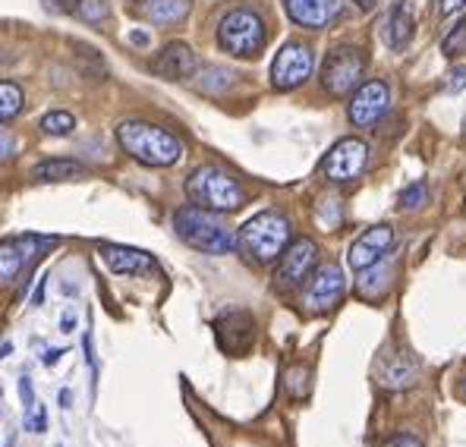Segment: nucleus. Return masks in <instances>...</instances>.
I'll list each match as a JSON object with an SVG mask.
<instances>
[{
  "instance_id": "nucleus-23",
  "label": "nucleus",
  "mask_w": 466,
  "mask_h": 447,
  "mask_svg": "<svg viewBox=\"0 0 466 447\" xmlns=\"http://www.w3.org/2000/svg\"><path fill=\"white\" fill-rule=\"evenodd\" d=\"M23 101H25V95L16 82L0 79V123L13 120V117L23 111Z\"/></svg>"
},
{
  "instance_id": "nucleus-22",
  "label": "nucleus",
  "mask_w": 466,
  "mask_h": 447,
  "mask_svg": "<svg viewBox=\"0 0 466 447\" xmlns=\"http://www.w3.org/2000/svg\"><path fill=\"white\" fill-rule=\"evenodd\" d=\"M146 13L157 25L180 23L189 13V0H146Z\"/></svg>"
},
{
  "instance_id": "nucleus-18",
  "label": "nucleus",
  "mask_w": 466,
  "mask_h": 447,
  "mask_svg": "<svg viewBox=\"0 0 466 447\" xmlns=\"http://www.w3.org/2000/svg\"><path fill=\"white\" fill-rule=\"evenodd\" d=\"M416 32V16H413V6L407 0H397L390 6V13L385 16V25H381V36H385V45L390 51H403V47L413 41Z\"/></svg>"
},
{
  "instance_id": "nucleus-1",
  "label": "nucleus",
  "mask_w": 466,
  "mask_h": 447,
  "mask_svg": "<svg viewBox=\"0 0 466 447\" xmlns=\"http://www.w3.org/2000/svg\"><path fill=\"white\" fill-rule=\"evenodd\" d=\"M116 142L133 161L146 168H170L183 157V139L164 127H155L148 120H123L116 123Z\"/></svg>"
},
{
  "instance_id": "nucleus-7",
  "label": "nucleus",
  "mask_w": 466,
  "mask_h": 447,
  "mask_svg": "<svg viewBox=\"0 0 466 447\" xmlns=\"http://www.w3.org/2000/svg\"><path fill=\"white\" fill-rule=\"evenodd\" d=\"M312 51L303 41H287L271 64V86L278 92H293L312 76Z\"/></svg>"
},
{
  "instance_id": "nucleus-20",
  "label": "nucleus",
  "mask_w": 466,
  "mask_h": 447,
  "mask_svg": "<svg viewBox=\"0 0 466 447\" xmlns=\"http://www.w3.org/2000/svg\"><path fill=\"white\" fill-rule=\"evenodd\" d=\"M76 177H86V168L79 161H70V157H47V161L35 164V170H32V180L38 183H64L76 180Z\"/></svg>"
},
{
  "instance_id": "nucleus-38",
  "label": "nucleus",
  "mask_w": 466,
  "mask_h": 447,
  "mask_svg": "<svg viewBox=\"0 0 466 447\" xmlns=\"http://www.w3.org/2000/svg\"><path fill=\"white\" fill-rule=\"evenodd\" d=\"M350 4H356L360 10H372V6L379 4V0H350Z\"/></svg>"
},
{
  "instance_id": "nucleus-35",
  "label": "nucleus",
  "mask_w": 466,
  "mask_h": 447,
  "mask_svg": "<svg viewBox=\"0 0 466 447\" xmlns=\"http://www.w3.org/2000/svg\"><path fill=\"white\" fill-rule=\"evenodd\" d=\"M466 6V0H441V4H438V13H441V16H454L457 10H463Z\"/></svg>"
},
{
  "instance_id": "nucleus-9",
  "label": "nucleus",
  "mask_w": 466,
  "mask_h": 447,
  "mask_svg": "<svg viewBox=\"0 0 466 447\" xmlns=\"http://www.w3.org/2000/svg\"><path fill=\"white\" fill-rule=\"evenodd\" d=\"M369 164V146L362 139H340L338 146L325 155L321 161V170L331 183H353L360 180V174Z\"/></svg>"
},
{
  "instance_id": "nucleus-25",
  "label": "nucleus",
  "mask_w": 466,
  "mask_h": 447,
  "mask_svg": "<svg viewBox=\"0 0 466 447\" xmlns=\"http://www.w3.org/2000/svg\"><path fill=\"white\" fill-rule=\"evenodd\" d=\"M441 54L444 57H461V54H466V19L457 23L454 29L441 38Z\"/></svg>"
},
{
  "instance_id": "nucleus-15",
  "label": "nucleus",
  "mask_w": 466,
  "mask_h": 447,
  "mask_svg": "<svg viewBox=\"0 0 466 447\" xmlns=\"http://www.w3.org/2000/svg\"><path fill=\"white\" fill-rule=\"evenodd\" d=\"M284 10L303 29H328L340 19L344 4L340 0H284Z\"/></svg>"
},
{
  "instance_id": "nucleus-30",
  "label": "nucleus",
  "mask_w": 466,
  "mask_h": 447,
  "mask_svg": "<svg viewBox=\"0 0 466 447\" xmlns=\"http://www.w3.org/2000/svg\"><path fill=\"white\" fill-rule=\"evenodd\" d=\"M19 397H23V407H25V412H29L32 407H35V391H32V378H29V375L19 378Z\"/></svg>"
},
{
  "instance_id": "nucleus-24",
  "label": "nucleus",
  "mask_w": 466,
  "mask_h": 447,
  "mask_svg": "<svg viewBox=\"0 0 466 447\" xmlns=\"http://www.w3.org/2000/svg\"><path fill=\"white\" fill-rule=\"evenodd\" d=\"M76 129V117L66 111H51L41 117V133L45 136H70Z\"/></svg>"
},
{
  "instance_id": "nucleus-11",
  "label": "nucleus",
  "mask_w": 466,
  "mask_h": 447,
  "mask_svg": "<svg viewBox=\"0 0 466 447\" xmlns=\"http://www.w3.org/2000/svg\"><path fill=\"white\" fill-rule=\"evenodd\" d=\"M215 334H218V347L228 356H243L246 350L256 340V319L243 309H230L221 312L215 319Z\"/></svg>"
},
{
  "instance_id": "nucleus-31",
  "label": "nucleus",
  "mask_w": 466,
  "mask_h": 447,
  "mask_svg": "<svg viewBox=\"0 0 466 447\" xmlns=\"http://www.w3.org/2000/svg\"><path fill=\"white\" fill-rule=\"evenodd\" d=\"M444 88H448V92H461V88H466V66H454V70L448 73Z\"/></svg>"
},
{
  "instance_id": "nucleus-26",
  "label": "nucleus",
  "mask_w": 466,
  "mask_h": 447,
  "mask_svg": "<svg viewBox=\"0 0 466 447\" xmlns=\"http://www.w3.org/2000/svg\"><path fill=\"white\" fill-rule=\"evenodd\" d=\"M426 202H429V187L422 180L410 183V187L400 192V208L403 211H416V208H422Z\"/></svg>"
},
{
  "instance_id": "nucleus-21",
  "label": "nucleus",
  "mask_w": 466,
  "mask_h": 447,
  "mask_svg": "<svg viewBox=\"0 0 466 447\" xmlns=\"http://www.w3.org/2000/svg\"><path fill=\"white\" fill-rule=\"evenodd\" d=\"M388 287H390V268H388L385 259L360 271V293H362V297L375 300V297H381Z\"/></svg>"
},
{
  "instance_id": "nucleus-32",
  "label": "nucleus",
  "mask_w": 466,
  "mask_h": 447,
  "mask_svg": "<svg viewBox=\"0 0 466 447\" xmlns=\"http://www.w3.org/2000/svg\"><path fill=\"white\" fill-rule=\"evenodd\" d=\"M381 447H422V442L416 435H410V432H400V435H394V438H388Z\"/></svg>"
},
{
  "instance_id": "nucleus-39",
  "label": "nucleus",
  "mask_w": 466,
  "mask_h": 447,
  "mask_svg": "<svg viewBox=\"0 0 466 447\" xmlns=\"http://www.w3.org/2000/svg\"><path fill=\"white\" fill-rule=\"evenodd\" d=\"M133 45H148V36H146V32H133Z\"/></svg>"
},
{
  "instance_id": "nucleus-6",
  "label": "nucleus",
  "mask_w": 466,
  "mask_h": 447,
  "mask_svg": "<svg viewBox=\"0 0 466 447\" xmlns=\"http://www.w3.org/2000/svg\"><path fill=\"white\" fill-rule=\"evenodd\" d=\"M362 76H366V54L353 45H340L328 51L325 64H321V86L334 98L356 92L362 86Z\"/></svg>"
},
{
  "instance_id": "nucleus-13",
  "label": "nucleus",
  "mask_w": 466,
  "mask_h": 447,
  "mask_svg": "<svg viewBox=\"0 0 466 447\" xmlns=\"http://www.w3.org/2000/svg\"><path fill=\"white\" fill-rule=\"evenodd\" d=\"M397 243V233L390 224H379V227H369L366 233H362L360 239H356L353 246H350L347 252V265L353 268V271H362V268L375 265V261L388 259V252L394 249Z\"/></svg>"
},
{
  "instance_id": "nucleus-34",
  "label": "nucleus",
  "mask_w": 466,
  "mask_h": 447,
  "mask_svg": "<svg viewBox=\"0 0 466 447\" xmlns=\"http://www.w3.org/2000/svg\"><path fill=\"white\" fill-rule=\"evenodd\" d=\"M13 136L6 133V129H0V161H6V157H13Z\"/></svg>"
},
{
  "instance_id": "nucleus-28",
  "label": "nucleus",
  "mask_w": 466,
  "mask_h": 447,
  "mask_svg": "<svg viewBox=\"0 0 466 447\" xmlns=\"http://www.w3.org/2000/svg\"><path fill=\"white\" fill-rule=\"evenodd\" d=\"M205 76H208V79H202L205 92H221V88H228L233 82V76L228 70H221V66H215V70H208Z\"/></svg>"
},
{
  "instance_id": "nucleus-4",
  "label": "nucleus",
  "mask_w": 466,
  "mask_h": 447,
  "mask_svg": "<svg viewBox=\"0 0 466 447\" xmlns=\"http://www.w3.org/2000/svg\"><path fill=\"white\" fill-rule=\"evenodd\" d=\"M287 243H290V221L280 211H262V215L249 218L237 233V246L246 252V259L258 261V265L280 259Z\"/></svg>"
},
{
  "instance_id": "nucleus-2",
  "label": "nucleus",
  "mask_w": 466,
  "mask_h": 447,
  "mask_svg": "<svg viewBox=\"0 0 466 447\" xmlns=\"http://www.w3.org/2000/svg\"><path fill=\"white\" fill-rule=\"evenodd\" d=\"M174 230L183 243L205 252V256H228V252L237 249V233L221 218H215V211L196 208V205L177 211Z\"/></svg>"
},
{
  "instance_id": "nucleus-33",
  "label": "nucleus",
  "mask_w": 466,
  "mask_h": 447,
  "mask_svg": "<svg viewBox=\"0 0 466 447\" xmlns=\"http://www.w3.org/2000/svg\"><path fill=\"white\" fill-rule=\"evenodd\" d=\"M45 4H47V6H54L57 13H76L82 0H45Z\"/></svg>"
},
{
  "instance_id": "nucleus-5",
  "label": "nucleus",
  "mask_w": 466,
  "mask_h": 447,
  "mask_svg": "<svg viewBox=\"0 0 466 447\" xmlns=\"http://www.w3.org/2000/svg\"><path fill=\"white\" fill-rule=\"evenodd\" d=\"M265 41H268V32H265L262 16L256 10H246V6L230 10L218 25V45L233 57H258L265 51Z\"/></svg>"
},
{
  "instance_id": "nucleus-27",
  "label": "nucleus",
  "mask_w": 466,
  "mask_h": 447,
  "mask_svg": "<svg viewBox=\"0 0 466 447\" xmlns=\"http://www.w3.org/2000/svg\"><path fill=\"white\" fill-rule=\"evenodd\" d=\"M287 388H290L293 397H306L309 394V369L297 366L287 372Z\"/></svg>"
},
{
  "instance_id": "nucleus-3",
  "label": "nucleus",
  "mask_w": 466,
  "mask_h": 447,
  "mask_svg": "<svg viewBox=\"0 0 466 447\" xmlns=\"http://www.w3.org/2000/svg\"><path fill=\"white\" fill-rule=\"evenodd\" d=\"M187 196L196 208L215 211V215H228V211L243 208L246 202V189L239 187V180L233 174H228L224 168L215 164H205L196 168L187 180Z\"/></svg>"
},
{
  "instance_id": "nucleus-37",
  "label": "nucleus",
  "mask_w": 466,
  "mask_h": 447,
  "mask_svg": "<svg viewBox=\"0 0 466 447\" xmlns=\"http://www.w3.org/2000/svg\"><path fill=\"white\" fill-rule=\"evenodd\" d=\"M60 356H64V350H47V353H45V366H57Z\"/></svg>"
},
{
  "instance_id": "nucleus-40",
  "label": "nucleus",
  "mask_w": 466,
  "mask_h": 447,
  "mask_svg": "<svg viewBox=\"0 0 466 447\" xmlns=\"http://www.w3.org/2000/svg\"><path fill=\"white\" fill-rule=\"evenodd\" d=\"M461 394H463V397H466V381H463V388H461Z\"/></svg>"
},
{
  "instance_id": "nucleus-17",
  "label": "nucleus",
  "mask_w": 466,
  "mask_h": 447,
  "mask_svg": "<svg viewBox=\"0 0 466 447\" xmlns=\"http://www.w3.org/2000/svg\"><path fill=\"white\" fill-rule=\"evenodd\" d=\"M101 259H105V265L111 268L114 274H127V278H139V274L155 271V259L142 249H133V246L105 243L101 246Z\"/></svg>"
},
{
  "instance_id": "nucleus-10",
  "label": "nucleus",
  "mask_w": 466,
  "mask_h": 447,
  "mask_svg": "<svg viewBox=\"0 0 466 447\" xmlns=\"http://www.w3.org/2000/svg\"><path fill=\"white\" fill-rule=\"evenodd\" d=\"M347 290V280H344V271L338 265H321L315 268L306 280V293H303V306L309 312H331L334 306L340 302Z\"/></svg>"
},
{
  "instance_id": "nucleus-8",
  "label": "nucleus",
  "mask_w": 466,
  "mask_h": 447,
  "mask_svg": "<svg viewBox=\"0 0 466 447\" xmlns=\"http://www.w3.org/2000/svg\"><path fill=\"white\" fill-rule=\"evenodd\" d=\"M319 265V246L312 239H297V243H287V249L280 252V265L274 274V284L280 290H297L309 280V274Z\"/></svg>"
},
{
  "instance_id": "nucleus-29",
  "label": "nucleus",
  "mask_w": 466,
  "mask_h": 447,
  "mask_svg": "<svg viewBox=\"0 0 466 447\" xmlns=\"http://www.w3.org/2000/svg\"><path fill=\"white\" fill-rule=\"evenodd\" d=\"M79 13L86 19H101V16H107V6H105V0H82Z\"/></svg>"
},
{
  "instance_id": "nucleus-16",
  "label": "nucleus",
  "mask_w": 466,
  "mask_h": 447,
  "mask_svg": "<svg viewBox=\"0 0 466 447\" xmlns=\"http://www.w3.org/2000/svg\"><path fill=\"white\" fill-rule=\"evenodd\" d=\"M148 66L161 79H189L198 70V57L187 41H170L157 51V57Z\"/></svg>"
},
{
  "instance_id": "nucleus-19",
  "label": "nucleus",
  "mask_w": 466,
  "mask_h": 447,
  "mask_svg": "<svg viewBox=\"0 0 466 447\" xmlns=\"http://www.w3.org/2000/svg\"><path fill=\"white\" fill-rule=\"evenodd\" d=\"M29 268V237L0 243V287H10Z\"/></svg>"
},
{
  "instance_id": "nucleus-12",
  "label": "nucleus",
  "mask_w": 466,
  "mask_h": 447,
  "mask_svg": "<svg viewBox=\"0 0 466 447\" xmlns=\"http://www.w3.org/2000/svg\"><path fill=\"white\" fill-rule=\"evenodd\" d=\"M388 105H390V88L385 82L379 79L362 82L353 92V101H350V120H353V127L369 129L388 114Z\"/></svg>"
},
{
  "instance_id": "nucleus-36",
  "label": "nucleus",
  "mask_w": 466,
  "mask_h": 447,
  "mask_svg": "<svg viewBox=\"0 0 466 447\" xmlns=\"http://www.w3.org/2000/svg\"><path fill=\"white\" fill-rule=\"evenodd\" d=\"M73 325H76V315H73V309H70V312H64V321H60V328H64V331L70 334Z\"/></svg>"
},
{
  "instance_id": "nucleus-14",
  "label": "nucleus",
  "mask_w": 466,
  "mask_h": 447,
  "mask_svg": "<svg viewBox=\"0 0 466 447\" xmlns=\"http://www.w3.org/2000/svg\"><path fill=\"white\" fill-rule=\"evenodd\" d=\"M416 375H420V366L416 360L407 353V350H385L375 362V378H379L381 388L388 391H403V388H413Z\"/></svg>"
}]
</instances>
